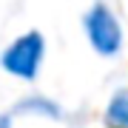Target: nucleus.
Masks as SVG:
<instances>
[{
	"mask_svg": "<svg viewBox=\"0 0 128 128\" xmlns=\"http://www.w3.org/2000/svg\"><path fill=\"white\" fill-rule=\"evenodd\" d=\"M43 51H46L43 34L40 32H26L23 37H17V40L3 51L0 63H3V68L9 74H14V77L34 80L37 71H40V63H43Z\"/></svg>",
	"mask_w": 128,
	"mask_h": 128,
	"instance_id": "1",
	"label": "nucleus"
},
{
	"mask_svg": "<svg viewBox=\"0 0 128 128\" xmlns=\"http://www.w3.org/2000/svg\"><path fill=\"white\" fill-rule=\"evenodd\" d=\"M86 32H88V40H91L94 51L102 54V57L117 54L120 46H122V28H120L114 12H111L102 0H97L91 9H88V14H86Z\"/></svg>",
	"mask_w": 128,
	"mask_h": 128,
	"instance_id": "2",
	"label": "nucleus"
},
{
	"mask_svg": "<svg viewBox=\"0 0 128 128\" xmlns=\"http://www.w3.org/2000/svg\"><path fill=\"white\" fill-rule=\"evenodd\" d=\"M17 114H40V117H48V120H60L63 117V111H60L57 102L46 100V97H28V100L17 102Z\"/></svg>",
	"mask_w": 128,
	"mask_h": 128,
	"instance_id": "3",
	"label": "nucleus"
},
{
	"mask_svg": "<svg viewBox=\"0 0 128 128\" xmlns=\"http://www.w3.org/2000/svg\"><path fill=\"white\" fill-rule=\"evenodd\" d=\"M105 120L114 128H128V88H120L111 97L108 108H105Z\"/></svg>",
	"mask_w": 128,
	"mask_h": 128,
	"instance_id": "4",
	"label": "nucleus"
},
{
	"mask_svg": "<svg viewBox=\"0 0 128 128\" xmlns=\"http://www.w3.org/2000/svg\"><path fill=\"white\" fill-rule=\"evenodd\" d=\"M0 128H12V120L6 117V114H0Z\"/></svg>",
	"mask_w": 128,
	"mask_h": 128,
	"instance_id": "5",
	"label": "nucleus"
}]
</instances>
